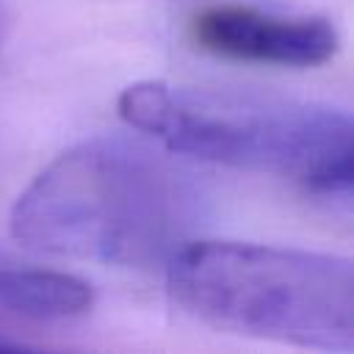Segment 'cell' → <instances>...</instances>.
<instances>
[{"label": "cell", "instance_id": "obj_1", "mask_svg": "<svg viewBox=\"0 0 354 354\" xmlns=\"http://www.w3.org/2000/svg\"><path fill=\"white\" fill-rule=\"evenodd\" d=\"M202 188L155 149L97 136L53 163L17 196L8 227L30 252L124 268H166L196 238Z\"/></svg>", "mask_w": 354, "mask_h": 354}, {"label": "cell", "instance_id": "obj_2", "mask_svg": "<svg viewBox=\"0 0 354 354\" xmlns=\"http://www.w3.org/2000/svg\"><path fill=\"white\" fill-rule=\"evenodd\" d=\"M116 108L130 127L174 155L348 196L354 124L332 105L246 88L141 80L119 94Z\"/></svg>", "mask_w": 354, "mask_h": 354}, {"label": "cell", "instance_id": "obj_3", "mask_svg": "<svg viewBox=\"0 0 354 354\" xmlns=\"http://www.w3.org/2000/svg\"><path fill=\"white\" fill-rule=\"evenodd\" d=\"M163 271L169 296L218 332L318 351L354 348V266L348 257L194 238Z\"/></svg>", "mask_w": 354, "mask_h": 354}, {"label": "cell", "instance_id": "obj_4", "mask_svg": "<svg viewBox=\"0 0 354 354\" xmlns=\"http://www.w3.org/2000/svg\"><path fill=\"white\" fill-rule=\"evenodd\" d=\"M194 41L221 58L310 69L337 53V30L326 17L274 14L252 6H210L191 22Z\"/></svg>", "mask_w": 354, "mask_h": 354}, {"label": "cell", "instance_id": "obj_5", "mask_svg": "<svg viewBox=\"0 0 354 354\" xmlns=\"http://www.w3.org/2000/svg\"><path fill=\"white\" fill-rule=\"evenodd\" d=\"M94 290L86 279L55 268H0V307L36 321L86 315Z\"/></svg>", "mask_w": 354, "mask_h": 354}, {"label": "cell", "instance_id": "obj_6", "mask_svg": "<svg viewBox=\"0 0 354 354\" xmlns=\"http://www.w3.org/2000/svg\"><path fill=\"white\" fill-rule=\"evenodd\" d=\"M6 28H8V17H6V11L0 6V47H3V39H6Z\"/></svg>", "mask_w": 354, "mask_h": 354}, {"label": "cell", "instance_id": "obj_7", "mask_svg": "<svg viewBox=\"0 0 354 354\" xmlns=\"http://www.w3.org/2000/svg\"><path fill=\"white\" fill-rule=\"evenodd\" d=\"M6 346H11V343H8V340H3V337H0V348H6Z\"/></svg>", "mask_w": 354, "mask_h": 354}]
</instances>
